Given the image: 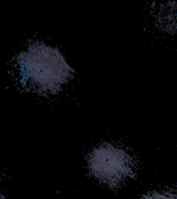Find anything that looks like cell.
<instances>
[{"mask_svg":"<svg viewBox=\"0 0 177 199\" xmlns=\"http://www.w3.org/2000/svg\"><path fill=\"white\" fill-rule=\"evenodd\" d=\"M91 174L110 188H118L134 177L135 162L123 148L104 143L91 151L88 159Z\"/></svg>","mask_w":177,"mask_h":199,"instance_id":"6da1fadb","label":"cell"},{"mask_svg":"<svg viewBox=\"0 0 177 199\" xmlns=\"http://www.w3.org/2000/svg\"><path fill=\"white\" fill-rule=\"evenodd\" d=\"M141 199H177V192L173 191H155L144 195Z\"/></svg>","mask_w":177,"mask_h":199,"instance_id":"7a4b0ae2","label":"cell"}]
</instances>
